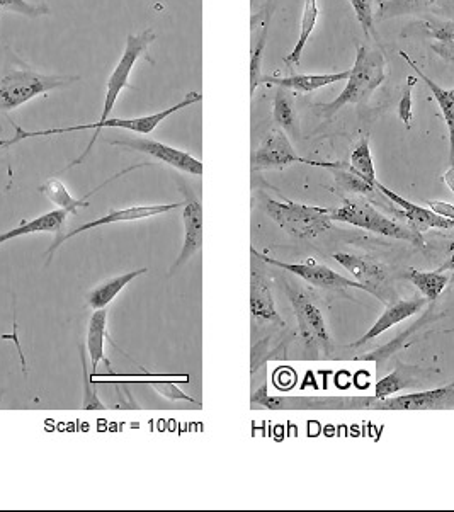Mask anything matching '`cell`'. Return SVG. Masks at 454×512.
Listing matches in <instances>:
<instances>
[{
	"label": "cell",
	"instance_id": "obj_1",
	"mask_svg": "<svg viewBox=\"0 0 454 512\" xmlns=\"http://www.w3.org/2000/svg\"><path fill=\"white\" fill-rule=\"evenodd\" d=\"M196 103H201V94H199V92H189V94L182 97V101L174 104L171 108L164 109V111H160V113L150 114V116H140V118H113V120L97 121V123H91V125H75L67 126V128H50V130L40 131L24 130V128L16 125V123H12V125H14V137L0 140V148L12 147V145L23 142V140H28V138L52 137V135L72 133V131L96 130L91 143L87 145L86 152L67 167V169H72L75 165L82 164V162L86 160L87 155L91 154L92 145L96 143L97 138H99V133H101L104 128H123V130L140 133V135H148V133H152L162 121L167 120L169 116L177 113V111H181V109L189 108V106H193V104Z\"/></svg>",
	"mask_w": 454,
	"mask_h": 512
},
{
	"label": "cell",
	"instance_id": "obj_2",
	"mask_svg": "<svg viewBox=\"0 0 454 512\" xmlns=\"http://www.w3.org/2000/svg\"><path fill=\"white\" fill-rule=\"evenodd\" d=\"M386 79L385 57L380 50H373L368 46H359L356 60L349 77L346 79L344 91L332 103L320 104V114L324 118H332L339 113L346 104H366L371 94L383 84Z\"/></svg>",
	"mask_w": 454,
	"mask_h": 512
},
{
	"label": "cell",
	"instance_id": "obj_3",
	"mask_svg": "<svg viewBox=\"0 0 454 512\" xmlns=\"http://www.w3.org/2000/svg\"><path fill=\"white\" fill-rule=\"evenodd\" d=\"M261 205L274 223L295 239H315L332 227L329 208L300 205L295 201H276L264 196Z\"/></svg>",
	"mask_w": 454,
	"mask_h": 512
},
{
	"label": "cell",
	"instance_id": "obj_4",
	"mask_svg": "<svg viewBox=\"0 0 454 512\" xmlns=\"http://www.w3.org/2000/svg\"><path fill=\"white\" fill-rule=\"evenodd\" d=\"M79 75H43L35 70H9L0 79V113H9L31 99L79 82Z\"/></svg>",
	"mask_w": 454,
	"mask_h": 512
},
{
	"label": "cell",
	"instance_id": "obj_5",
	"mask_svg": "<svg viewBox=\"0 0 454 512\" xmlns=\"http://www.w3.org/2000/svg\"><path fill=\"white\" fill-rule=\"evenodd\" d=\"M330 218H332V222L349 223L352 227L364 228L373 234L385 235L390 239L407 240V242L420 245V247L424 245L422 235L417 234L410 227H403L400 223L386 218L368 203L344 201L339 208L330 210Z\"/></svg>",
	"mask_w": 454,
	"mask_h": 512
},
{
	"label": "cell",
	"instance_id": "obj_6",
	"mask_svg": "<svg viewBox=\"0 0 454 512\" xmlns=\"http://www.w3.org/2000/svg\"><path fill=\"white\" fill-rule=\"evenodd\" d=\"M291 164L313 165V167H324V169H347L349 165L344 162H320V160L303 159L296 154L295 148L291 145L290 138L284 130H273L262 138L261 145L252 154L250 165L252 172L274 171L284 169Z\"/></svg>",
	"mask_w": 454,
	"mask_h": 512
},
{
	"label": "cell",
	"instance_id": "obj_7",
	"mask_svg": "<svg viewBox=\"0 0 454 512\" xmlns=\"http://www.w3.org/2000/svg\"><path fill=\"white\" fill-rule=\"evenodd\" d=\"M155 40H157V35H155L154 29H143L142 33H138V35H128L125 52L121 55L120 62L116 63V67L106 82V97H104L103 111H101L99 121L108 120L109 113L116 106V101L123 89H135L130 84L133 67L138 62V58L147 55L148 48Z\"/></svg>",
	"mask_w": 454,
	"mask_h": 512
},
{
	"label": "cell",
	"instance_id": "obj_8",
	"mask_svg": "<svg viewBox=\"0 0 454 512\" xmlns=\"http://www.w3.org/2000/svg\"><path fill=\"white\" fill-rule=\"evenodd\" d=\"M334 259L346 269L347 273L351 274L354 281L364 286V291L369 295L380 298L385 305L397 300L390 274L380 262L373 261L369 257L349 254V252H337L334 254Z\"/></svg>",
	"mask_w": 454,
	"mask_h": 512
},
{
	"label": "cell",
	"instance_id": "obj_9",
	"mask_svg": "<svg viewBox=\"0 0 454 512\" xmlns=\"http://www.w3.org/2000/svg\"><path fill=\"white\" fill-rule=\"evenodd\" d=\"M284 291L290 298L291 307L295 310L298 329L303 342L307 344L308 351L318 353V349H329V330L325 325L324 313L308 298L298 286L284 281Z\"/></svg>",
	"mask_w": 454,
	"mask_h": 512
},
{
	"label": "cell",
	"instance_id": "obj_10",
	"mask_svg": "<svg viewBox=\"0 0 454 512\" xmlns=\"http://www.w3.org/2000/svg\"><path fill=\"white\" fill-rule=\"evenodd\" d=\"M177 188L184 196V211H182V222H184V242H182L181 252L177 256V261L172 266L169 276L174 271L182 268L186 262L191 261L194 254H198L203 247V208L199 203L198 196L193 188L189 186L182 177H176Z\"/></svg>",
	"mask_w": 454,
	"mask_h": 512
},
{
	"label": "cell",
	"instance_id": "obj_11",
	"mask_svg": "<svg viewBox=\"0 0 454 512\" xmlns=\"http://www.w3.org/2000/svg\"><path fill=\"white\" fill-rule=\"evenodd\" d=\"M252 256L257 257L261 262H266L269 266L284 269L288 273L295 274L298 278L305 279L307 283L317 286V288H325V290L358 288V290L364 291V286L359 285L358 281L335 273L334 269L327 268L324 264H318L313 259H308V262H300V264H290V262L278 261V259H273V257L264 256L261 252H257L256 249H252Z\"/></svg>",
	"mask_w": 454,
	"mask_h": 512
},
{
	"label": "cell",
	"instance_id": "obj_12",
	"mask_svg": "<svg viewBox=\"0 0 454 512\" xmlns=\"http://www.w3.org/2000/svg\"><path fill=\"white\" fill-rule=\"evenodd\" d=\"M113 147L128 148L135 152L150 155L155 160H160L177 171L186 172L191 176H203V162L196 159L188 152H182L177 148L169 147L165 143L150 140V138H121V140H108Z\"/></svg>",
	"mask_w": 454,
	"mask_h": 512
},
{
	"label": "cell",
	"instance_id": "obj_13",
	"mask_svg": "<svg viewBox=\"0 0 454 512\" xmlns=\"http://www.w3.org/2000/svg\"><path fill=\"white\" fill-rule=\"evenodd\" d=\"M182 205H184V203L131 206V208L111 211L106 217L97 218V220H92V222L84 223V225H80V227L72 230L70 234L62 235V237L50 247V251H48V261H52L53 254H55V251H57L58 247H60L63 242H67V240L72 239V237H77L79 234H84V232L91 230V228L106 227V225H114V223L121 222H137V220H143V218L157 217V215H164V213H169V211L177 210V208Z\"/></svg>",
	"mask_w": 454,
	"mask_h": 512
},
{
	"label": "cell",
	"instance_id": "obj_14",
	"mask_svg": "<svg viewBox=\"0 0 454 512\" xmlns=\"http://www.w3.org/2000/svg\"><path fill=\"white\" fill-rule=\"evenodd\" d=\"M250 313L254 319L273 322L284 327L283 319L279 317L276 303H274L271 281L267 278L266 271L259 266L256 257L250 271Z\"/></svg>",
	"mask_w": 454,
	"mask_h": 512
},
{
	"label": "cell",
	"instance_id": "obj_15",
	"mask_svg": "<svg viewBox=\"0 0 454 512\" xmlns=\"http://www.w3.org/2000/svg\"><path fill=\"white\" fill-rule=\"evenodd\" d=\"M376 189L380 191L383 196H386L388 200L392 201L393 205L398 206L403 211V217L407 218L409 227L417 232V234H424L427 230L437 228V230H448V228H454V220L449 218L441 217L437 215L436 211H432L431 208H422L417 206L412 201L405 200L400 194L393 193L392 189L386 188L381 183H376Z\"/></svg>",
	"mask_w": 454,
	"mask_h": 512
},
{
	"label": "cell",
	"instance_id": "obj_16",
	"mask_svg": "<svg viewBox=\"0 0 454 512\" xmlns=\"http://www.w3.org/2000/svg\"><path fill=\"white\" fill-rule=\"evenodd\" d=\"M454 402V383L449 387L410 393L395 399H383L375 405L380 410H434L443 409Z\"/></svg>",
	"mask_w": 454,
	"mask_h": 512
},
{
	"label": "cell",
	"instance_id": "obj_17",
	"mask_svg": "<svg viewBox=\"0 0 454 512\" xmlns=\"http://www.w3.org/2000/svg\"><path fill=\"white\" fill-rule=\"evenodd\" d=\"M426 36L431 38L432 52L446 62H454V21H420L410 24L403 36Z\"/></svg>",
	"mask_w": 454,
	"mask_h": 512
},
{
	"label": "cell",
	"instance_id": "obj_18",
	"mask_svg": "<svg viewBox=\"0 0 454 512\" xmlns=\"http://www.w3.org/2000/svg\"><path fill=\"white\" fill-rule=\"evenodd\" d=\"M426 303L424 296H422V298H412V300H398L397 298L395 302L388 303L380 319L376 320L373 327H371L361 339L354 342L352 346L358 348V346H363L366 342L373 341V339L381 336L386 330L392 329L393 325L400 324L403 320L410 319L412 315L420 312Z\"/></svg>",
	"mask_w": 454,
	"mask_h": 512
},
{
	"label": "cell",
	"instance_id": "obj_19",
	"mask_svg": "<svg viewBox=\"0 0 454 512\" xmlns=\"http://www.w3.org/2000/svg\"><path fill=\"white\" fill-rule=\"evenodd\" d=\"M145 165L152 164H148L147 162V164L131 165V167H128V169H125V171H121L120 174H116V176L108 179L106 183L101 184V186H97L96 189H92L91 193H87L86 196H84V198H80V200H75V198H72V196H70L69 189L65 188V184H63L62 181H58V179H53V177L52 179H48V181H46L43 186H40V193L45 196L46 200H50L52 203H55L58 208L69 211L70 215H79L80 208H86L87 200L91 198L92 194L99 193L101 189L106 188L108 184L113 183L114 179L125 176V174H128V172L142 169V167H145Z\"/></svg>",
	"mask_w": 454,
	"mask_h": 512
},
{
	"label": "cell",
	"instance_id": "obj_20",
	"mask_svg": "<svg viewBox=\"0 0 454 512\" xmlns=\"http://www.w3.org/2000/svg\"><path fill=\"white\" fill-rule=\"evenodd\" d=\"M347 77H349V70H344V72H339V74H296L290 75V77H262L261 84L283 87V89H288V91L308 94V92L317 91V89L330 86V84L342 82V80H346Z\"/></svg>",
	"mask_w": 454,
	"mask_h": 512
},
{
	"label": "cell",
	"instance_id": "obj_21",
	"mask_svg": "<svg viewBox=\"0 0 454 512\" xmlns=\"http://www.w3.org/2000/svg\"><path fill=\"white\" fill-rule=\"evenodd\" d=\"M400 57L409 63L410 67L415 70V74L419 75V79L426 82L427 87L431 89L432 96L436 99V103L439 104V108L443 111L444 120H446L449 131V165H454V87L453 89H443V87L437 86L434 80L429 79L419 69V65L412 60L409 53L400 52Z\"/></svg>",
	"mask_w": 454,
	"mask_h": 512
},
{
	"label": "cell",
	"instance_id": "obj_22",
	"mask_svg": "<svg viewBox=\"0 0 454 512\" xmlns=\"http://www.w3.org/2000/svg\"><path fill=\"white\" fill-rule=\"evenodd\" d=\"M106 339H108V308H101L92 315L89 330H87L86 349L91 358L92 375H96L99 363H106L108 368H111V363L106 358V349H104Z\"/></svg>",
	"mask_w": 454,
	"mask_h": 512
},
{
	"label": "cell",
	"instance_id": "obj_23",
	"mask_svg": "<svg viewBox=\"0 0 454 512\" xmlns=\"http://www.w3.org/2000/svg\"><path fill=\"white\" fill-rule=\"evenodd\" d=\"M69 215V211L58 208V210L45 213V215H41V217L35 218V220H28V222H24L23 220L19 227L12 228L9 232L0 234V245L6 244L9 240L23 237V235L41 234V232H50V234L53 232V234H58L65 220L69 218Z\"/></svg>",
	"mask_w": 454,
	"mask_h": 512
},
{
	"label": "cell",
	"instance_id": "obj_24",
	"mask_svg": "<svg viewBox=\"0 0 454 512\" xmlns=\"http://www.w3.org/2000/svg\"><path fill=\"white\" fill-rule=\"evenodd\" d=\"M261 24L257 26V33L252 38V48H250V96L256 94L257 87L262 82V57L266 50L267 38H269V24H271V9L259 14Z\"/></svg>",
	"mask_w": 454,
	"mask_h": 512
},
{
	"label": "cell",
	"instance_id": "obj_25",
	"mask_svg": "<svg viewBox=\"0 0 454 512\" xmlns=\"http://www.w3.org/2000/svg\"><path fill=\"white\" fill-rule=\"evenodd\" d=\"M148 273V268L137 269L131 273L120 274L118 278L109 279L104 285L97 286L96 290L92 291L91 295L87 296V305L94 308V310H101V308H108L113 303L114 298L120 295L121 291L125 290L126 286L130 285L133 279L138 276Z\"/></svg>",
	"mask_w": 454,
	"mask_h": 512
},
{
	"label": "cell",
	"instance_id": "obj_26",
	"mask_svg": "<svg viewBox=\"0 0 454 512\" xmlns=\"http://www.w3.org/2000/svg\"><path fill=\"white\" fill-rule=\"evenodd\" d=\"M407 278L410 283L422 293L427 302H436L439 295L446 290L449 285L448 274L441 271H419V269H409Z\"/></svg>",
	"mask_w": 454,
	"mask_h": 512
},
{
	"label": "cell",
	"instance_id": "obj_27",
	"mask_svg": "<svg viewBox=\"0 0 454 512\" xmlns=\"http://www.w3.org/2000/svg\"><path fill=\"white\" fill-rule=\"evenodd\" d=\"M273 116L276 125L281 126L286 133H290L293 137H300L295 101H293V96H291L288 89L278 87L276 96H274Z\"/></svg>",
	"mask_w": 454,
	"mask_h": 512
},
{
	"label": "cell",
	"instance_id": "obj_28",
	"mask_svg": "<svg viewBox=\"0 0 454 512\" xmlns=\"http://www.w3.org/2000/svg\"><path fill=\"white\" fill-rule=\"evenodd\" d=\"M439 0H383L380 9L376 12L375 19L386 21V19L402 18L412 16L420 12L429 11L436 6Z\"/></svg>",
	"mask_w": 454,
	"mask_h": 512
},
{
	"label": "cell",
	"instance_id": "obj_29",
	"mask_svg": "<svg viewBox=\"0 0 454 512\" xmlns=\"http://www.w3.org/2000/svg\"><path fill=\"white\" fill-rule=\"evenodd\" d=\"M318 2L317 0H305V6H303V14H301L300 21V36H298V41H296L295 48H293V52L288 55V57L284 58V63L286 65H298L301 60V53L305 50V46H307L308 40H310V36H312L313 29H315V24H317L318 19Z\"/></svg>",
	"mask_w": 454,
	"mask_h": 512
},
{
	"label": "cell",
	"instance_id": "obj_30",
	"mask_svg": "<svg viewBox=\"0 0 454 512\" xmlns=\"http://www.w3.org/2000/svg\"><path fill=\"white\" fill-rule=\"evenodd\" d=\"M349 171L358 174L361 179L375 184V186L378 183L375 164H373V157H371V150H369L368 138H363L352 150L351 160H349Z\"/></svg>",
	"mask_w": 454,
	"mask_h": 512
},
{
	"label": "cell",
	"instance_id": "obj_31",
	"mask_svg": "<svg viewBox=\"0 0 454 512\" xmlns=\"http://www.w3.org/2000/svg\"><path fill=\"white\" fill-rule=\"evenodd\" d=\"M154 380H174V382H188V375H160V373H142V375H92V382H111V383H150Z\"/></svg>",
	"mask_w": 454,
	"mask_h": 512
},
{
	"label": "cell",
	"instance_id": "obj_32",
	"mask_svg": "<svg viewBox=\"0 0 454 512\" xmlns=\"http://www.w3.org/2000/svg\"><path fill=\"white\" fill-rule=\"evenodd\" d=\"M410 385H414V383L409 376V371L397 368L392 375L385 376L383 380L376 383V399H388L393 393L400 392L402 388L410 387Z\"/></svg>",
	"mask_w": 454,
	"mask_h": 512
},
{
	"label": "cell",
	"instance_id": "obj_33",
	"mask_svg": "<svg viewBox=\"0 0 454 512\" xmlns=\"http://www.w3.org/2000/svg\"><path fill=\"white\" fill-rule=\"evenodd\" d=\"M330 172L334 174L335 183L339 184L344 191H349V193L371 194L378 191L375 184L364 181L358 174L349 171V167L347 169H332Z\"/></svg>",
	"mask_w": 454,
	"mask_h": 512
},
{
	"label": "cell",
	"instance_id": "obj_34",
	"mask_svg": "<svg viewBox=\"0 0 454 512\" xmlns=\"http://www.w3.org/2000/svg\"><path fill=\"white\" fill-rule=\"evenodd\" d=\"M86 346H80V361H82V370H84V400H82V410H106V405L97 397L96 387L92 385L91 368L87 366Z\"/></svg>",
	"mask_w": 454,
	"mask_h": 512
},
{
	"label": "cell",
	"instance_id": "obj_35",
	"mask_svg": "<svg viewBox=\"0 0 454 512\" xmlns=\"http://www.w3.org/2000/svg\"><path fill=\"white\" fill-rule=\"evenodd\" d=\"M0 9L4 11L16 12L26 18H43L48 16L52 9L46 6V4H29L26 0H0Z\"/></svg>",
	"mask_w": 454,
	"mask_h": 512
},
{
	"label": "cell",
	"instance_id": "obj_36",
	"mask_svg": "<svg viewBox=\"0 0 454 512\" xmlns=\"http://www.w3.org/2000/svg\"><path fill=\"white\" fill-rule=\"evenodd\" d=\"M176 383L174 380H154V382H150L148 385H152L160 397L171 400V402H189V404L199 405L198 400L189 397L188 393L182 392Z\"/></svg>",
	"mask_w": 454,
	"mask_h": 512
},
{
	"label": "cell",
	"instance_id": "obj_37",
	"mask_svg": "<svg viewBox=\"0 0 454 512\" xmlns=\"http://www.w3.org/2000/svg\"><path fill=\"white\" fill-rule=\"evenodd\" d=\"M419 80L414 75L407 77V84L403 89L402 99L398 103V118L402 121L403 125L410 128L412 126V120H414V111H412V89Z\"/></svg>",
	"mask_w": 454,
	"mask_h": 512
},
{
	"label": "cell",
	"instance_id": "obj_38",
	"mask_svg": "<svg viewBox=\"0 0 454 512\" xmlns=\"http://www.w3.org/2000/svg\"><path fill=\"white\" fill-rule=\"evenodd\" d=\"M352 9L358 16L359 23L363 26L364 33L369 35L375 29V0H349Z\"/></svg>",
	"mask_w": 454,
	"mask_h": 512
},
{
	"label": "cell",
	"instance_id": "obj_39",
	"mask_svg": "<svg viewBox=\"0 0 454 512\" xmlns=\"http://www.w3.org/2000/svg\"><path fill=\"white\" fill-rule=\"evenodd\" d=\"M252 404L262 405V407H267V409H278L279 405H283V400L269 397L266 385H264V387L252 393Z\"/></svg>",
	"mask_w": 454,
	"mask_h": 512
},
{
	"label": "cell",
	"instance_id": "obj_40",
	"mask_svg": "<svg viewBox=\"0 0 454 512\" xmlns=\"http://www.w3.org/2000/svg\"><path fill=\"white\" fill-rule=\"evenodd\" d=\"M426 205L431 208L432 211H436L437 215H441V217L449 218V220H454V206L449 205V203H444V201H436L429 200L426 201Z\"/></svg>",
	"mask_w": 454,
	"mask_h": 512
},
{
	"label": "cell",
	"instance_id": "obj_41",
	"mask_svg": "<svg viewBox=\"0 0 454 512\" xmlns=\"http://www.w3.org/2000/svg\"><path fill=\"white\" fill-rule=\"evenodd\" d=\"M441 181H443V183L451 189V193L454 194V165H449L448 171L444 172L443 176H441Z\"/></svg>",
	"mask_w": 454,
	"mask_h": 512
},
{
	"label": "cell",
	"instance_id": "obj_42",
	"mask_svg": "<svg viewBox=\"0 0 454 512\" xmlns=\"http://www.w3.org/2000/svg\"><path fill=\"white\" fill-rule=\"evenodd\" d=\"M441 271H451V276H449V283L454 285V254L453 256L449 257V261L444 264Z\"/></svg>",
	"mask_w": 454,
	"mask_h": 512
}]
</instances>
